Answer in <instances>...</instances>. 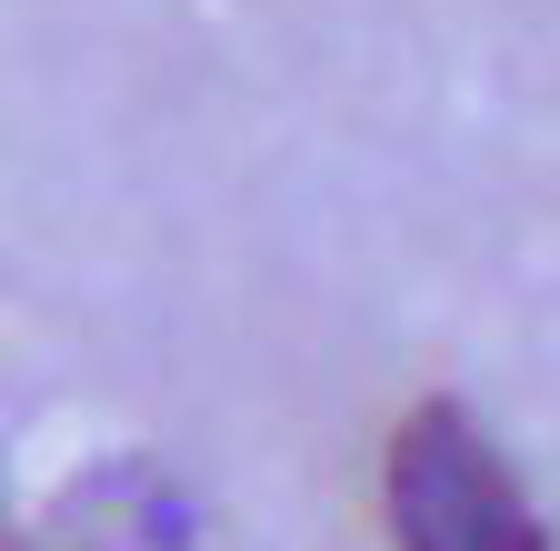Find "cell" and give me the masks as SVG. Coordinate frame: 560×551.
Here are the masks:
<instances>
[{"mask_svg":"<svg viewBox=\"0 0 560 551\" xmlns=\"http://www.w3.org/2000/svg\"><path fill=\"white\" fill-rule=\"evenodd\" d=\"M381 502H390V541L400 551H550L521 471L490 451V432L460 401H420L390 432Z\"/></svg>","mask_w":560,"mask_h":551,"instance_id":"6da1fadb","label":"cell"},{"mask_svg":"<svg viewBox=\"0 0 560 551\" xmlns=\"http://www.w3.org/2000/svg\"><path fill=\"white\" fill-rule=\"evenodd\" d=\"M0 551H31V541H21V531H0Z\"/></svg>","mask_w":560,"mask_h":551,"instance_id":"7a4b0ae2","label":"cell"}]
</instances>
